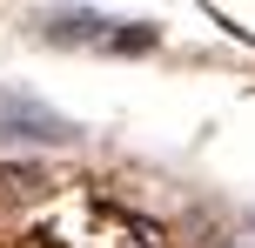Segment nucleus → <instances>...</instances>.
Returning a JSON list of instances; mask_svg holds the SVG:
<instances>
[{
  "mask_svg": "<svg viewBox=\"0 0 255 248\" xmlns=\"http://www.w3.org/2000/svg\"><path fill=\"white\" fill-rule=\"evenodd\" d=\"M54 40H81V47H148V27H121V20H101V13H54L47 20Z\"/></svg>",
  "mask_w": 255,
  "mask_h": 248,
  "instance_id": "obj_1",
  "label": "nucleus"
},
{
  "mask_svg": "<svg viewBox=\"0 0 255 248\" xmlns=\"http://www.w3.org/2000/svg\"><path fill=\"white\" fill-rule=\"evenodd\" d=\"M0 128H34V141H67V121L47 114L40 101H20V94H0Z\"/></svg>",
  "mask_w": 255,
  "mask_h": 248,
  "instance_id": "obj_2",
  "label": "nucleus"
}]
</instances>
